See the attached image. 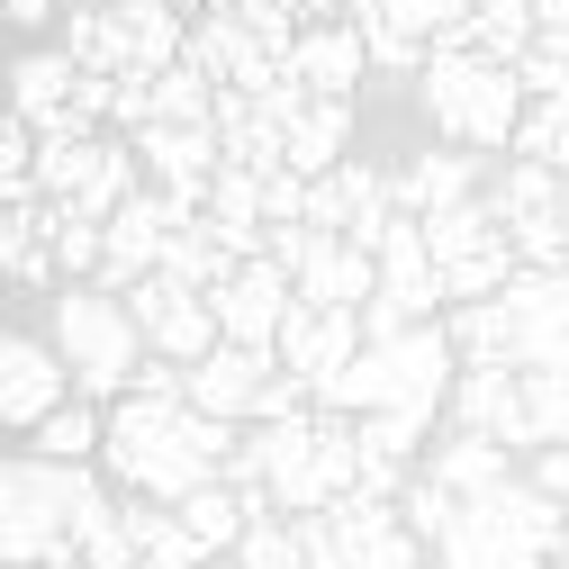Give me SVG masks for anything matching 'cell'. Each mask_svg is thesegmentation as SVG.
I'll use <instances>...</instances> for the list:
<instances>
[{
  "label": "cell",
  "instance_id": "1",
  "mask_svg": "<svg viewBox=\"0 0 569 569\" xmlns=\"http://www.w3.org/2000/svg\"><path fill=\"white\" fill-rule=\"evenodd\" d=\"M236 443H244V425H227V416H199L190 398H118L109 407V470H118V488L127 497H154V507H181L190 488H208V479H227V461H236Z\"/></svg>",
  "mask_w": 569,
  "mask_h": 569
},
{
  "label": "cell",
  "instance_id": "2",
  "mask_svg": "<svg viewBox=\"0 0 569 569\" xmlns=\"http://www.w3.org/2000/svg\"><path fill=\"white\" fill-rule=\"evenodd\" d=\"M461 389V352H452V326H416V335H389V343H362V362L335 371L317 389V407L335 416H380V407H407V416H443Z\"/></svg>",
  "mask_w": 569,
  "mask_h": 569
},
{
  "label": "cell",
  "instance_id": "3",
  "mask_svg": "<svg viewBox=\"0 0 569 569\" xmlns=\"http://www.w3.org/2000/svg\"><path fill=\"white\" fill-rule=\"evenodd\" d=\"M569 551V507L542 497L533 479H507L488 497H461L452 533L435 542L443 569H551Z\"/></svg>",
  "mask_w": 569,
  "mask_h": 569
},
{
  "label": "cell",
  "instance_id": "4",
  "mask_svg": "<svg viewBox=\"0 0 569 569\" xmlns=\"http://www.w3.org/2000/svg\"><path fill=\"white\" fill-rule=\"evenodd\" d=\"M416 100L425 118L443 127V146H470V154H516V127H525V82L516 63H488L470 46H435L416 73Z\"/></svg>",
  "mask_w": 569,
  "mask_h": 569
},
{
  "label": "cell",
  "instance_id": "5",
  "mask_svg": "<svg viewBox=\"0 0 569 569\" xmlns=\"http://www.w3.org/2000/svg\"><path fill=\"white\" fill-rule=\"evenodd\" d=\"M100 479L82 461H46V452H19L0 470V560L10 569H46L73 551V516Z\"/></svg>",
  "mask_w": 569,
  "mask_h": 569
},
{
  "label": "cell",
  "instance_id": "6",
  "mask_svg": "<svg viewBox=\"0 0 569 569\" xmlns=\"http://www.w3.org/2000/svg\"><path fill=\"white\" fill-rule=\"evenodd\" d=\"M54 352L73 362V389H82V398H127L154 343H146V326H136V308H127L118 290L73 280V290L54 299Z\"/></svg>",
  "mask_w": 569,
  "mask_h": 569
},
{
  "label": "cell",
  "instance_id": "7",
  "mask_svg": "<svg viewBox=\"0 0 569 569\" xmlns=\"http://www.w3.org/2000/svg\"><path fill=\"white\" fill-rule=\"evenodd\" d=\"M127 308H136V326H146V343L163 352V362H208V352L227 343L218 308H208L199 290H181L172 271H154V280H136V290H127Z\"/></svg>",
  "mask_w": 569,
  "mask_h": 569
},
{
  "label": "cell",
  "instance_id": "8",
  "mask_svg": "<svg viewBox=\"0 0 569 569\" xmlns=\"http://www.w3.org/2000/svg\"><path fill=\"white\" fill-rule=\"evenodd\" d=\"M362 343H371V326H362V308H290V326H280V371H299L308 389H326L335 371H352L362 362Z\"/></svg>",
  "mask_w": 569,
  "mask_h": 569
},
{
  "label": "cell",
  "instance_id": "9",
  "mask_svg": "<svg viewBox=\"0 0 569 569\" xmlns=\"http://www.w3.org/2000/svg\"><path fill=\"white\" fill-rule=\"evenodd\" d=\"M208 308H218L227 343H253V352H271V343H280V326H290V308H299V280L280 271L271 253H253V262H244V271H236V280H227V290L208 299Z\"/></svg>",
  "mask_w": 569,
  "mask_h": 569
},
{
  "label": "cell",
  "instance_id": "10",
  "mask_svg": "<svg viewBox=\"0 0 569 569\" xmlns=\"http://www.w3.org/2000/svg\"><path fill=\"white\" fill-rule=\"evenodd\" d=\"M63 398H73V362H63L46 335H10L0 343V416H10L19 435H37Z\"/></svg>",
  "mask_w": 569,
  "mask_h": 569
},
{
  "label": "cell",
  "instance_id": "11",
  "mask_svg": "<svg viewBox=\"0 0 569 569\" xmlns=\"http://www.w3.org/2000/svg\"><path fill=\"white\" fill-rule=\"evenodd\" d=\"M109 54L118 73H172L190 54V10L181 0H109Z\"/></svg>",
  "mask_w": 569,
  "mask_h": 569
},
{
  "label": "cell",
  "instance_id": "12",
  "mask_svg": "<svg viewBox=\"0 0 569 569\" xmlns=\"http://www.w3.org/2000/svg\"><path fill=\"white\" fill-rule=\"evenodd\" d=\"M271 371H280V352L218 343L208 362H190V407H199V416H227V425H253V407H262Z\"/></svg>",
  "mask_w": 569,
  "mask_h": 569
},
{
  "label": "cell",
  "instance_id": "13",
  "mask_svg": "<svg viewBox=\"0 0 569 569\" xmlns=\"http://www.w3.org/2000/svg\"><path fill=\"white\" fill-rule=\"evenodd\" d=\"M127 146H136V163L154 172V190L208 199V181L227 172V136H218V127H136Z\"/></svg>",
  "mask_w": 569,
  "mask_h": 569
},
{
  "label": "cell",
  "instance_id": "14",
  "mask_svg": "<svg viewBox=\"0 0 569 569\" xmlns=\"http://www.w3.org/2000/svg\"><path fill=\"white\" fill-rule=\"evenodd\" d=\"M290 280H299L308 308H371V299H380V253L352 244V236H317Z\"/></svg>",
  "mask_w": 569,
  "mask_h": 569
},
{
  "label": "cell",
  "instance_id": "15",
  "mask_svg": "<svg viewBox=\"0 0 569 569\" xmlns=\"http://www.w3.org/2000/svg\"><path fill=\"white\" fill-rule=\"evenodd\" d=\"M290 73H299L317 100H352V82L371 73V46H362L352 19H308L299 46H290Z\"/></svg>",
  "mask_w": 569,
  "mask_h": 569
},
{
  "label": "cell",
  "instance_id": "16",
  "mask_svg": "<svg viewBox=\"0 0 569 569\" xmlns=\"http://www.w3.org/2000/svg\"><path fill=\"white\" fill-rule=\"evenodd\" d=\"M389 199H398V218H435V208H461V199H479V154H470V146H435V154H416L407 172H389Z\"/></svg>",
  "mask_w": 569,
  "mask_h": 569
},
{
  "label": "cell",
  "instance_id": "17",
  "mask_svg": "<svg viewBox=\"0 0 569 569\" xmlns=\"http://www.w3.org/2000/svg\"><path fill=\"white\" fill-rule=\"evenodd\" d=\"M452 416L470 425V435H497V443H516V452H525V371H516V362L461 371V389H452Z\"/></svg>",
  "mask_w": 569,
  "mask_h": 569
},
{
  "label": "cell",
  "instance_id": "18",
  "mask_svg": "<svg viewBox=\"0 0 569 569\" xmlns=\"http://www.w3.org/2000/svg\"><path fill=\"white\" fill-rule=\"evenodd\" d=\"M73 100H82V63L63 54V46H37V54H19V73H10V118H28V127H54Z\"/></svg>",
  "mask_w": 569,
  "mask_h": 569
},
{
  "label": "cell",
  "instance_id": "19",
  "mask_svg": "<svg viewBox=\"0 0 569 569\" xmlns=\"http://www.w3.org/2000/svg\"><path fill=\"white\" fill-rule=\"evenodd\" d=\"M425 470H435L452 497H488V488L525 479V470H516V443H497V435H470V425H461L452 443H435V461H425Z\"/></svg>",
  "mask_w": 569,
  "mask_h": 569
},
{
  "label": "cell",
  "instance_id": "20",
  "mask_svg": "<svg viewBox=\"0 0 569 569\" xmlns=\"http://www.w3.org/2000/svg\"><path fill=\"white\" fill-rule=\"evenodd\" d=\"M335 163H352V100H308L290 127V172L326 181Z\"/></svg>",
  "mask_w": 569,
  "mask_h": 569
},
{
  "label": "cell",
  "instance_id": "21",
  "mask_svg": "<svg viewBox=\"0 0 569 569\" xmlns=\"http://www.w3.org/2000/svg\"><path fill=\"white\" fill-rule=\"evenodd\" d=\"M533 37H542L533 0H479L470 28H452L443 46H470V54H488V63H525V46H533Z\"/></svg>",
  "mask_w": 569,
  "mask_h": 569
},
{
  "label": "cell",
  "instance_id": "22",
  "mask_svg": "<svg viewBox=\"0 0 569 569\" xmlns=\"http://www.w3.org/2000/svg\"><path fill=\"white\" fill-rule=\"evenodd\" d=\"M0 262H10V290H54L63 262H54V236H46V199L0 218Z\"/></svg>",
  "mask_w": 569,
  "mask_h": 569
},
{
  "label": "cell",
  "instance_id": "23",
  "mask_svg": "<svg viewBox=\"0 0 569 569\" xmlns=\"http://www.w3.org/2000/svg\"><path fill=\"white\" fill-rule=\"evenodd\" d=\"M488 208H497V227H525V218H551V208H569V172H551V163H507L488 181Z\"/></svg>",
  "mask_w": 569,
  "mask_h": 569
},
{
  "label": "cell",
  "instance_id": "24",
  "mask_svg": "<svg viewBox=\"0 0 569 569\" xmlns=\"http://www.w3.org/2000/svg\"><path fill=\"white\" fill-rule=\"evenodd\" d=\"M127 525H136V560L146 569H199V533L181 525V507H154V497H127Z\"/></svg>",
  "mask_w": 569,
  "mask_h": 569
},
{
  "label": "cell",
  "instance_id": "25",
  "mask_svg": "<svg viewBox=\"0 0 569 569\" xmlns=\"http://www.w3.org/2000/svg\"><path fill=\"white\" fill-rule=\"evenodd\" d=\"M452 352L461 371H488V362H516V308L507 299H479V308H452Z\"/></svg>",
  "mask_w": 569,
  "mask_h": 569
},
{
  "label": "cell",
  "instance_id": "26",
  "mask_svg": "<svg viewBox=\"0 0 569 569\" xmlns=\"http://www.w3.org/2000/svg\"><path fill=\"white\" fill-rule=\"evenodd\" d=\"M425 244H435V262H470V253H488V244H507V227H497V208H488V190H479V199H461V208H435V218H425Z\"/></svg>",
  "mask_w": 569,
  "mask_h": 569
},
{
  "label": "cell",
  "instance_id": "27",
  "mask_svg": "<svg viewBox=\"0 0 569 569\" xmlns=\"http://www.w3.org/2000/svg\"><path fill=\"white\" fill-rule=\"evenodd\" d=\"M37 452H46V461H91V452H109V416H100L91 398H63V407L37 425Z\"/></svg>",
  "mask_w": 569,
  "mask_h": 569
},
{
  "label": "cell",
  "instance_id": "28",
  "mask_svg": "<svg viewBox=\"0 0 569 569\" xmlns=\"http://www.w3.org/2000/svg\"><path fill=\"white\" fill-rule=\"evenodd\" d=\"M154 127H218V82H208L199 63L154 73Z\"/></svg>",
  "mask_w": 569,
  "mask_h": 569
},
{
  "label": "cell",
  "instance_id": "29",
  "mask_svg": "<svg viewBox=\"0 0 569 569\" xmlns=\"http://www.w3.org/2000/svg\"><path fill=\"white\" fill-rule=\"evenodd\" d=\"M236 569H308V551H299V525L290 516H253V533L227 551Z\"/></svg>",
  "mask_w": 569,
  "mask_h": 569
},
{
  "label": "cell",
  "instance_id": "30",
  "mask_svg": "<svg viewBox=\"0 0 569 569\" xmlns=\"http://www.w3.org/2000/svg\"><path fill=\"white\" fill-rule=\"evenodd\" d=\"M425 425L435 416H407V407H380V416H362V461H416V443H425Z\"/></svg>",
  "mask_w": 569,
  "mask_h": 569
},
{
  "label": "cell",
  "instance_id": "31",
  "mask_svg": "<svg viewBox=\"0 0 569 569\" xmlns=\"http://www.w3.org/2000/svg\"><path fill=\"white\" fill-rule=\"evenodd\" d=\"M63 54H73L82 73H118V54H109V0H82V10L63 19Z\"/></svg>",
  "mask_w": 569,
  "mask_h": 569
},
{
  "label": "cell",
  "instance_id": "32",
  "mask_svg": "<svg viewBox=\"0 0 569 569\" xmlns=\"http://www.w3.org/2000/svg\"><path fill=\"white\" fill-rule=\"evenodd\" d=\"M398 507H407V533L443 542V533H452V516H461V497H452L435 470H425V479H407V497H398Z\"/></svg>",
  "mask_w": 569,
  "mask_h": 569
},
{
  "label": "cell",
  "instance_id": "33",
  "mask_svg": "<svg viewBox=\"0 0 569 569\" xmlns=\"http://www.w3.org/2000/svg\"><path fill=\"white\" fill-rule=\"evenodd\" d=\"M516 82H525V100H569V37H533Z\"/></svg>",
  "mask_w": 569,
  "mask_h": 569
},
{
  "label": "cell",
  "instance_id": "34",
  "mask_svg": "<svg viewBox=\"0 0 569 569\" xmlns=\"http://www.w3.org/2000/svg\"><path fill=\"white\" fill-rule=\"evenodd\" d=\"M470 10H479V0H389V19L407 37H425V46H443L452 28H470Z\"/></svg>",
  "mask_w": 569,
  "mask_h": 569
},
{
  "label": "cell",
  "instance_id": "35",
  "mask_svg": "<svg viewBox=\"0 0 569 569\" xmlns=\"http://www.w3.org/2000/svg\"><path fill=\"white\" fill-rule=\"evenodd\" d=\"M308 190H317L308 172H271V181H262V218H271V227H308Z\"/></svg>",
  "mask_w": 569,
  "mask_h": 569
},
{
  "label": "cell",
  "instance_id": "36",
  "mask_svg": "<svg viewBox=\"0 0 569 569\" xmlns=\"http://www.w3.org/2000/svg\"><path fill=\"white\" fill-rule=\"evenodd\" d=\"M416 551H425V533H407V525H398L389 542H371V551L352 560V569H416Z\"/></svg>",
  "mask_w": 569,
  "mask_h": 569
},
{
  "label": "cell",
  "instance_id": "37",
  "mask_svg": "<svg viewBox=\"0 0 569 569\" xmlns=\"http://www.w3.org/2000/svg\"><path fill=\"white\" fill-rule=\"evenodd\" d=\"M542 497H560V507H569V443H551V452H533V470H525Z\"/></svg>",
  "mask_w": 569,
  "mask_h": 569
},
{
  "label": "cell",
  "instance_id": "38",
  "mask_svg": "<svg viewBox=\"0 0 569 569\" xmlns=\"http://www.w3.org/2000/svg\"><path fill=\"white\" fill-rule=\"evenodd\" d=\"M533 19H542V37H569V0H533Z\"/></svg>",
  "mask_w": 569,
  "mask_h": 569
},
{
  "label": "cell",
  "instance_id": "39",
  "mask_svg": "<svg viewBox=\"0 0 569 569\" xmlns=\"http://www.w3.org/2000/svg\"><path fill=\"white\" fill-rule=\"evenodd\" d=\"M10 19H19V28H46V19H54V0H10Z\"/></svg>",
  "mask_w": 569,
  "mask_h": 569
}]
</instances>
